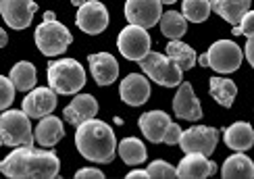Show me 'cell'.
Returning a JSON list of instances; mask_svg holds the SVG:
<instances>
[{
    "instance_id": "obj_1",
    "label": "cell",
    "mask_w": 254,
    "mask_h": 179,
    "mask_svg": "<svg viewBox=\"0 0 254 179\" xmlns=\"http://www.w3.org/2000/svg\"><path fill=\"white\" fill-rule=\"evenodd\" d=\"M0 171L6 177H57L61 171L59 156L48 148L17 146L0 163Z\"/></svg>"
},
{
    "instance_id": "obj_2",
    "label": "cell",
    "mask_w": 254,
    "mask_h": 179,
    "mask_svg": "<svg viewBox=\"0 0 254 179\" xmlns=\"http://www.w3.org/2000/svg\"><path fill=\"white\" fill-rule=\"evenodd\" d=\"M75 148L77 152L90 163L109 165L115 159L119 144L115 138V131L109 123L90 119L77 125L75 129Z\"/></svg>"
},
{
    "instance_id": "obj_3",
    "label": "cell",
    "mask_w": 254,
    "mask_h": 179,
    "mask_svg": "<svg viewBox=\"0 0 254 179\" xmlns=\"http://www.w3.org/2000/svg\"><path fill=\"white\" fill-rule=\"evenodd\" d=\"M46 75H48V86L57 94H63V96L77 94L86 86V71H83L81 62L75 59L52 60L46 69Z\"/></svg>"
},
{
    "instance_id": "obj_4",
    "label": "cell",
    "mask_w": 254,
    "mask_h": 179,
    "mask_svg": "<svg viewBox=\"0 0 254 179\" xmlns=\"http://www.w3.org/2000/svg\"><path fill=\"white\" fill-rule=\"evenodd\" d=\"M0 142L2 146H34L36 129H31V117L21 109H6L0 117Z\"/></svg>"
},
{
    "instance_id": "obj_5",
    "label": "cell",
    "mask_w": 254,
    "mask_h": 179,
    "mask_svg": "<svg viewBox=\"0 0 254 179\" xmlns=\"http://www.w3.org/2000/svg\"><path fill=\"white\" fill-rule=\"evenodd\" d=\"M137 125H140L142 135L152 142V144H169L175 146L179 144V138H182V129L179 125L171 121V117L165 111H148L144 113L140 119H137Z\"/></svg>"
},
{
    "instance_id": "obj_6",
    "label": "cell",
    "mask_w": 254,
    "mask_h": 179,
    "mask_svg": "<svg viewBox=\"0 0 254 179\" xmlns=\"http://www.w3.org/2000/svg\"><path fill=\"white\" fill-rule=\"evenodd\" d=\"M242 60H244V50L234 40H217L204 55L198 57V65L210 67L213 71L225 75V73L238 71L242 67Z\"/></svg>"
},
{
    "instance_id": "obj_7",
    "label": "cell",
    "mask_w": 254,
    "mask_h": 179,
    "mask_svg": "<svg viewBox=\"0 0 254 179\" xmlns=\"http://www.w3.org/2000/svg\"><path fill=\"white\" fill-rule=\"evenodd\" d=\"M142 67V71L150 77L154 83L163 88H177L182 83L184 69L165 52H148V55L137 62Z\"/></svg>"
},
{
    "instance_id": "obj_8",
    "label": "cell",
    "mask_w": 254,
    "mask_h": 179,
    "mask_svg": "<svg viewBox=\"0 0 254 179\" xmlns=\"http://www.w3.org/2000/svg\"><path fill=\"white\" fill-rule=\"evenodd\" d=\"M36 46L44 57H59L73 44V34L57 19H44L36 27Z\"/></svg>"
},
{
    "instance_id": "obj_9",
    "label": "cell",
    "mask_w": 254,
    "mask_h": 179,
    "mask_svg": "<svg viewBox=\"0 0 254 179\" xmlns=\"http://www.w3.org/2000/svg\"><path fill=\"white\" fill-rule=\"evenodd\" d=\"M150 46H152V38L148 34V29L133 23L123 27L117 38V48L121 52V57L133 62H140L150 52Z\"/></svg>"
},
{
    "instance_id": "obj_10",
    "label": "cell",
    "mask_w": 254,
    "mask_h": 179,
    "mask_svg": "<svg viewBox=\"0 0 254 179\" xmlns=\"http://www.w3.org/2000/svg\"><path fill=\"white\" fill-rule=\"evenodd\" d=\"M217 144H219V131L215 127L194 125V127H188L186 131H182V138H179L177 146H182L184 154L196 152V154L210 156L215 152Z\"/></svg>"
},
{
    "instance_id": "obj_11",
    "label": "cell",
    "mask_w": 254,
    "mask_h": 179,
    "mask_svg": "<svg viewBox=\"0 0 254 179\" xmlns=\"http://www.w3.org/2000/svg\"><path fill=\"white\" fill-rule=\"evenodd\" d=\"M75 25L88 36H98L109 27V10L98 0H88L77 6Z\"/></svg>"
},
{
    "instance_id": "obj_12",
    "label": "cell",
    "mask_w": 254,
    "mask_h": 179,
    "mask_svg": "<svg viewBox=\"0 0 254 179\" xmlns=\"http://www.w3.org/2000/svg\"><path fill=\"white\" fill-rule=\"evenodd\" d=\"M123 13L127 23L150 29L163 17V2L161 0H125Z\"/></svg>"
},
{
    "instance_id": "obj_13",
    "label": "cell",
    "mask_w": 254,
    "mask_h": 179,
    "mask_svg": "<svg viewBox=\"0 0 254 179\" xmlns=\"http://www.w3.org/2000/svg\"><path fill=\"white\" fill-rule=\"evenodd\" d=\"M38 4L34 0H0V13L8 27L25 29L31 25Z\"/></svg>"
},
{
    "instance_id": "obj_14",
    "label": "cell",
    "mask_w": 254,
    "mask_h": 179,
    "mask_svg": "<svg viewBox=\"0 0 254 179\" xmlns=\"http://www.w3.org/2000/svg\"><path fill=\"white\" fill-rule=\"evenodd\" d=\"M150 81H148V75H140V73H129L119 86V96L121 100L127 104V107H142V104L148 102L150 98Z\"/></svg>"
},
{
    "instance_id": "obj_15",
    "label": "cell",
    "mask_w": 254,
    "mask_h": 179,
    "mask_svg": "<svg viewBox=\"0 0 254 179\" xmlns=\"http://www.w3.org/2000/svg\"><path fill=\"white\" fill-rule=\"evenodd\" d=\"M57 96L59 94L50 86L48 88H34L23 98L21 109H23L31 119H42V117H46V115H52V111L57 109Z\"/></svg>"
},
{
    "instance_id": "obj_16",
    "label": "cell",
    "mask_w": 254,
    "mask_h": 179,
    "mask_svg": "<svg viewBox=\"0 0 254 179\" xmlns=\"http://www.w3.org/2000/svg\"><path fill=\"white\" fill-rule=\"evenodd\" d=\"M173 113L179 119H186V121H198L202 117V104L196 98L192 83L182 81L177 86L175 98H173Z\"/></svg>"
},
{
    "instance_id": "obj_17",
    "label": "cell",
    "mask_w": 254,
    "mask_h": 179,
    "mask_svg": "<svg viewBox=\"0 0 254 179\" xmlns=\"http://www.w3.org/2000/svg\"><path fill=\"white\" fill-rule=\"evenodd\" d=\"M90 73L98 86H111L119 77V62L109 52H96L88 57Z\"/></svg>"
},
{
    "instance_id": "obj_18",
    "label": "cell",
    "mask_w": 254,
    "mask_h": 179,
    "mask_svg": "<svg viewBox=\"0 0 254 179\" xmlns=\"http://www.w3.org/2000/svg\"><path fill=\"white\" fill-rule=\"evenodd\" d=\"M98 113V100L92 96V94H75V98L71 100V104H67L65 111H63V117L71 125H81L83 121H90L96 117Z\"/></svg>"
},
{
    "instance_id": "obj_19",
    "label": "cell",
    "mask_w": 254,
    "mask_h": 179,
    "mask_svg": "<svg viewBox=\"0 0 254 179\" xmlns=\"http://www.w3.org/2000/svg\"><path fill=\"white\" fill-rule=\"evenodd\" d=\"M223 142L236 152H246L254 146V129L246 121H236L223 131Z\"/></svg>"
},
{
    "instance_id": "obj_20",
    "label": "cell",
    "mask_w": 254,
    "mask_h": 179,
    "mask_svg": "<svg viewBox=\"0 0 254 179\" xmlns=\"http://www.w3.org/2000/svg\"><path fill=\"white\" fill-rule=\"evenodd\" d=\"M179 177H210L217 173V165L213 161H208V156L190 152L186 154L177 165Z\"/></svg>"
},
{
    "instance_id": "obj_21",
    "label": "cell",
    "mask_w": 254,
    "mask_h": 179,
    "mask_svg": "<svg viewBox=\"0 0 254 179\" xmlns=\"http://www.w3.org/2000/svg\"><path fill=\"white\" fill-rule=\"evenodd\" d=\"M63 138H65V127H63V121L59 117L46 115L36 125V144L42 146V148H52Z\"/></svg>"
},
{
    "instance_id": "obj_22",
    "label": "cell",
    "mask_w": 254,
    "mask_h": 179,
    "mask_svg": "<svg viewBox=\"0 0 254 179\" xmlns=\"http://www.w3.org/2000/svg\"><path fill=\"white\" fill-rule=\"evenodd\" d=\"M210 4L215 13L229 25H238L242 17L250 10V0H210Z\"/></svg>"
},
{
    "instance_id": "obj_23",
    "label": "cell",
    "mask_w": 254,
    "mask_h": 179,
    "mask_svg": "<svg viewBox=\"0 0 254 179\" xmlns=\"http://www.w3.org/2000/svg\"><path fill=\"white\" fill-rule=\"evenodd\" d=\"M208 90H210V96L217 104H221L223 109H229L231 104L236 102L238 96V86L231 79L227 77H210L208 81Z\"/></svg>"
},
{
    "instance_id": "obj_24",
    "label": "cell",
    "mask_w": 254,
    "mask_h": 179,
    "mask_svg": "<svg viewBox=\"0 0 254 179\" xmlns=\"http://www.w3.org/2000/svg\"><path fill=\"white\" fill-rule=\"evenodd\" d=\"M8 77L15 83V88L19 92H31L38 83V71L29 60H21V62H15L13 65Z\"/></svg>"
},
{
    "instance_id": "obj_25",
    "label": "cell",
    "mask_w": 254,
    "mask_h": 179,
    "mask_svg": "<svg viewBox=\"0 0 254 179\" xmlns=\"http://www.w3.org/2000/svg\"><path fill=\"white\" fill-rule=\"evenodd\" d=\"M221 175L223 177H254V163L250 156H246L244 152L231 154L225 159L223 167H221Z\"/></svg>"
},
{
    "instance_id": "obj_26",
    "label": "cell",
    "mask_w": 254,
    "mask_h": 179,
    "mask_svg": "<svg viewBox=\"0 0 254 179\" xmlns=\"http://www.w3.org/2000/svg\"><path fill=\"white\" fill-rule=\"evenodd\" d=\"M117 152L121 156V161L125 165H129V167H140L148 159L146 146L142 144V140H137V138H125V140H121Z\"/></svg>"
},
{
    "instance_id": "obj_27",
    "label": "cell",
    "mask_w": 254,
    "mask_h": 179,
    "mask_svg": "<svg viewBox=\"0 0 254 179\" xmlns=\"http://www.w3.org/2000/svg\"><path fill=\"white\" fill-rule=\"evenodd\" d=\"M158 25H161V31H163L165 38H169V40H182L184 34L188 31V19L184 17V13H177V10H167V13H163L161 21H158Z\"/></svg>"
},
{
    "instance_id": "obj_28",
    "label": "cell",
    "mask_w": 254,
    "mask_h": 179,
    "mask_svg": "<svg viewBox=\"0 0 254 179\" xmlns=\"http://www.w3.org/2000/svg\"><path fill=\"white\" fill-rule=\"evenodd\" d=\"M167 55L171 57L184 71L194 69L196 62H198V57H196L194 48L184 44L182 40H171V42H169V44H167Z\"/></svg>"
},
{
    "instance_id": "obj_29",
    "label": "cell",
    "mask_w": 254,
    "mask_h": 179,
    "mask_svg": "<svg viewBox=\"0 0 254 179\" xmlns=\"http://www.w3.org/2000/svg\"><path fill=\"white\" fill-rule=\"evenodd\" d=\"M182 13L192 23H204L213 13V4H210V0H184Z\"/></svg>"
},
{
    "instance_id": "obj_30",
    "label": "cell",
    "mask_w": 254,
    "mask_h": 179,
    "mask_svg": "<svg viewBox=\"0 0 254 179\" xmlns=\"http://www.w3.org/2000/svg\"><path fill=\"white\" fill-rule=\"evenodd\" d=\"M148 173H150V177H179L177 167L169 165L167 161H161V159L148 165Z\"/></svg>"
},
{
    "instance_id": "obj_31",
    "label": "cell",
    "mask_w": 254,
    "mask_h": 179,
    "mask_svg": "<svg viewBox=\"0 0 254 179\" xmlns=\"http://www.w3.org/2000/svg\"><path fill=\"white\" fill-rule=\"evenodd\" d=\"M15 83L10 81V77H0V107L6 111L15 100Z\"/></svg>"
},
{
    "instance_id": "obj_32",
    "label": "cell",
    "mask_w": 254,
    "mask_h": 179,
    "mask_svg": "<svg viewBox=\"0 0 254 179\" xmlns=\"http://www.w3.org/2000/svg\"><path fill=\"white\" fill-rule=\"evenodd\" d=\"M234 36H244V38H252L254 36V10L242 17V21L234 27Z\"/></svg>"
},
{
    "instance_id": "obj_33",
    "label": "cell",
    "mask_w": 254,
    "mask_h": 179,
    "mask_svg": "<svg viewBox=\"0 0 254 179\" xmlns=\"http://www.w3.org/2000/svg\"><path fill=\"white\" fill-rule=\"evenodd\" d=\"M75 177H96V179H102L104 177V173L100 171V169H96V167H83V169H79V171H75Z\"/></svg>"
},
{
    "instance_id": "obj_34",
    "label": "cell",
    "mask_w": 254,
    "mask_h": 179,
    "mask_svg": "<svg viewBox=\"0 0 254 179\" xmlns=\"http://www.w3.org/2000/svg\"><path fill=\"white\" fill-rule=\"evenodd\" d=\"M244 55H246V59H248V62H250V67H254V36L248 38L246 48H244Z\"/></svg>"
},
{
    "instance_id": "obj_35",
    "label": "cell",
    "mask_w": 254,
    "mask_h": 179,
    "mask_svg": "<svg viewBox=\"0 0 254 179\" xmlns=\"http://www.w3.org/2000/svg\"><path fill=\"white\" fill-rule=\"evenodd\" d=\"M125 177H150V173H148V169H131Z\"/></svg>"
},
{
    "instance_id": "obj_36",
    "label": "cell",
    "mask_w": 254,
    "mask_h": 179,
    "mask_svg": "<svg viewBox=\"0 0 254 179\" xmlns=\"http://www.w3.org/2000/svg\"><path fill=\"white\" fill-rule=\"evenodd\" d=\"M0 42H2L0 46H6V42H8V36H6V31H4V29L0 31Z\"/></svg>"
},
{
    "instance_id": "obj_37",
    "label": "cell",
    "mask_w": 254,
    "mask_h": 179,
    "mask_svg": "<svg viewBox=\"0 0 254 179\" xmlns=\"http://www.w3.org/2000/svg\"><path fill=\"white\" fill-rule=\"evenodd\" d=\"M44 19H57V15L52 13V10H46V13H44Z\"/></svg>"
},
{
    "instance_id": "obj_38",
    "label": "cell",
    "mask_w": 254,
    "mask_h": 179,
    "mask_svg": "<svg viewBox=\"0 0 254 179\" xmlns=\"http://www.w3.org/2000/svg\"><path fill=\"white\" fill-rule=\"evenodd\" d=\"M69 2H71V4H75V6H81L83 2H88V0H69Z\"/></svg>"
},
{
    "instance_id": "obj_39",
    "label": "cell",
    "mask_w": 254,
    "mask_h": 179,
    "mask_svg": "<svg viewBox=\"0 0 254 179\" xmlns=\"http://www.w3.org/2000/svg\"><path fill=\"white\" fill-rule=\"evenodd\" d=\"M161 2H163V4H175L177 0H161Z\"/></svg>"
}]
</instances>
